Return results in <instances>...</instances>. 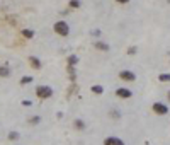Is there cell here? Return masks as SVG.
<instances>
[{
    "label": "cell",
    "instance_id": "6da1fadb",
    "mask_svg": "<svg viewBox=\"0 0 170 145\" xmlns=\"http://www.w3.org/2000/svg\"><path fill=\"white\" fill-rule=\"evenodd\" d=\"M54 32L58 34V36H68L70 34V26H68V22L66 21H58V22H54V26H53Z\"/></svg>",
    "mask_w": 170,
    "mask_h": 145
},
{
    "label": "cell",
    "instance_id": "7a4b0ae2",
    "mask_svg": "<svg viewBox=\"0 0 170 145\" xmlns=\"http://www.w3.org/2000/svg\"><path fill=\"white\" fill-rule=\"evenodd\" d=\"M36 96L41 99V101L49 99L51 96H53V87H49V85H37L36 87Z\"/></svg>",
    "mask_w": 170,
    "mask_h": 145
},
{
    "label": "cell",
    "instance_id": "3957f363",
    "mask_svg": "<svg viewBox=\"0 0 170 145\" xmlns=\"http://www.w3.org/2000/svg\"><path fill=\"white\" fill-rule=\"evenodd\" d=\"M151 111H153L155 114H158V116H165V114L169 113V106L163 103H160V101H157V103L151 104Z\"/></svg>",
    "mask_w": 170,
    "mask_h": 145
},
{
    "label": "cell",
    "instance_id": "277c9868",
    "mask_svg": "<svg viewBox=\"0 0 170 145\" xmlns=\"http://www.w3.org/2000/svg\"><path fill=\"white\" fill-rule=\"evenodd\" d=\"M119 79L124 80V82H134L136 80V73L131 72V70H121L119 72Z\"/></svg>",
    "mask_w": 170,
    "mask_h": 145
},
{
    "label": "cell",
    "instance_id": "5b68a950",
    "mask_svg": "<svg viewBox=\"0 0 170 145\" xmlns=\"http://www.w3.org/2000/svg\"><path fill=\"white\" fill-rule=\"evenodd\" d=\"M116 96L117 97H121V99H129L131 96H133V91L128 89V87H119L116 91Z\"/></svg>",
    "mask_w": 170,
    "mask_h": 145
},
{
    "label": "cell",
    "instance_id": "8992f818",
    "mask_svg": "<svg viewBox=\"0 0 170 145\" xmlns=\"http://www.w3.org/2000/svg\"><path fill=\"white\" fill-rule=\"evenodd\" d=\"M104 145H126V143L121 138H117V137H107L104 140Z\"/></svg>",
    "mask_w": 170,
    "mask_h": 145
},
{
    "label": "cell",
    "instance_id": "52a82bcc",
    "mask_svg": "<svg viewBox=\"0 0 170 145\" xmlns=\"http://www.w3.org/2000/svg\"><path fill=\"white\" fill-rule=\"evenodd\" d=\"M94 48L99 50V51H109V50H111V46H109L107 43H104V41H95L94 43Z\"/></svg>",
    "mask_w": 170,
    "mask_h": 145
},
{
    "label": "cell",
    "instance_id": "ba28073f",
    "mask_svg": "<svg viewBox=\"0 0 170 145\" xmlns=\"http://www.w3.org/2000/svg\"><path fill=\"white\" fill-rule=\"evenodd\" d=\"M29 63L32 65V68H36V70H39V68L42 67V63H41V60L37 57H29Z\"/></svg>",
    "mask_w": 170,
    "mask_h": 145
},
{
    "label": "cell",
    "instance_id": "9c48e42d",
    "mask_svg": "<svg viewBox=\"0 0 170 145\" xmlns=\"http://www.w3.org/2000/svg\"><path fill=\"white\" fill-rule=\"evenodd\" d=\"M0 77H10V68H9V65H2L0 67Z\"/></svg>",
    "mask_w": 170,
    "mask_h": 145
},
{
    "label": "cell",
    "instance_id": "30bf717a",
    "mask_svg": "<svg viewBox=\"0 0 170 145\" xmlns=\"http://www.w3.org/2000/svg\"><path fill=\"white\" fill-rule=\"evenodd\" d=\"M66 63H68V67H75V65L78 63V57H77V55H70V57L66 58Z\"/></svg>",
    "mask_w": 170,
    "mask_h": 145
},
{
    "label": "cell",
    "instance_id": "8fae6325",
    "mask_svg": "<svg viewBox=\"0 0 170 145\" xmlns=\"http://www.w3.org/2000/svg\"><path fill=\"white\" fill-rule=\"evenodd\" d=\"M68 7L70 9H80V7H82V2H80V0H70Z\"/></svg>",
    "mask_w": 170,
    "mask_h": 145
},
{
    "label": "cell",
    "instance_id": "7c38bea8",
    "mask_svg": "<svg viewBox=\"0 0 170 145\" xmlns=\"http://www.w3.org/2000/svg\"><path fill=\"white\" fill-rule=\"evenodd\" d=\"M94 94H97V96H101L102 92H104V87L102 85H92V89H90Z\"/></svg>",
    "mask_w": 170,
    "mask_h": 145
},
{
    "label": "cell",
    "instance_id": "4fadbf2b",
    "mask_svg": "<svg viewBox=\"0 0 170 145\" xmlns=\"http://www.w3.org/2000/svg\"><path fill=\"white\" fill-rule=\"evenodd\" d=\"M22 36L27 38V39H31V38H34V31H32V29H24V31H22Z\"/></svg>",
    "mask_w": 170,
    "mask_h": 145
},
{
    "label": "cell",
    "instance_id": "5bb4252c",
    "mask_svg": "<svg viewBox=\"0 0 170 145\" xmlns=\"http://www.w3.org/2000/svg\"><path fill=\"white\" fill-rule=\"evenodd\" d=\"M158 80L160 82H170V73H160Z\"/></svg>",
    "mask_w": 170,
    "mask_h": 145
},
{
    "label": "cell",
    "instance_id": "9a60e30c",
    "mask_svg": "<svg viewBox=\"0 0 170 145\" xmlns=\"http://www.w3.org/2000/svg\"><path fill=\"white\" fill-rule=\"evenodd\" d=\"M75 128H77V130H84L85 128V123H84V121H82V119H75Z\"/></svg>",
    "mask_w": 170,
    "mask_h": 145
},
{
    "label": "cell",
    "instance_id": "2e32d148",
    "mask_svg": "<svg viewBox=\"0 0 170 145\" xmlns=\"http://www.w3.org/2000/svg\"><path fill=\"white\" fill-rule=\"evenodd\" d=\"M29 123H31V125L41 123V116H31V118H29Z\"/></svg>",
    "mask_w": 170,
    "mask_h": 145
},
{
    "label": "cell",
    "instance_id": "e0dca14e",
    "mask_svg": "<svg viewBox=\"0 0 170 145\" xmlns=\"http://www.w3.org/2000/svg\"><path fill=\"white\" fill-rule=\"evenodd\" d=\"M32 82V77H29V75H26V77H22L21 79V84L24 85V84H31Z\"/></svg>",
    "mask_w": 170,
    "mask_h": 145
},
{
    "label": "cell",
    "instance_id": "ac0fdd59",
    "mask_svg": "<svg viewBox=\"0 0 170 145\" xmlns=\"http://www.w3.org/2000/svg\"><path fill=\"white\" fill-rule=\"evenodd\" d=\"M9 138H10V140H17V138H19V133H17V131H10V133H9Z\"/></svg>",
    "mask_w": 170,
    "mask_h": 145
},
{
    "label": "cell",
    "instance_id": "d6986e66",
    "mask_svg": "<svg viewBox=\"0 0 170 145\" xmlns=\"http://www.w3.org/2000/svg\"><path fill=\"white\" fill-rule=\"evenodd\" d=\"M22 106H26V108H29V106H32V103L29 101V99H24V101H22Z\"/></svg>",
    "mask_w": 170,
    "mask_h": 145
},
{
    "label": "cell",
    "instance_id": "ffe728a7",
    "mask_svg": "<svg viewBox=\"0 0 170 145\" xmlns=\"http://www.w3.org/2000/svg\"><path fill=\"white\" fill-rule=\"evenodd\" d=\"M136 51H138V50H136V48H134V46H131V48H129V50H128V55H134V53H136Z\"/></svg>",
    "mask_w": 170,
    "mask_h": 145
},
{
    "label": "cell",
    "instance_id": "44dd1931",
    "mask_svg": "<svg viewBox=\"0 0 170 145\" xmlns=\"http://www.w3.org/2000/svg\"><path fill=\"white\" fill-rule=\"evenodd\" d=\"M92 36H101V31H99V29H94V31H92Z\"/></svg>",
    "mask_w": 170,
    "mask_h": 145
},
{
    "label": "cell",
    "instance_id": "7402d4cb",
    "mask_svg": "<svg viewBox=\"0 0 170 145\" xmlns=\"http://www.w3.org/2000/svg\"><path fill=\"white\" fill-rule=\"evenodd\" d=\"M117 4H129V2H131V0H116Z\"/></svg>",
    "mask_w": 170,
    "mask_h": 145
},
{
    "label": "cell",
    "instance_id": "603a6c76",
    "mask_svg": "<svg viewBox=\"0 0 170 145\" xmlns=\"http://www.w3.org/2000/svg\"><path fill=\"white\" fill-rule=\"evenodd\" d=\"M111 114H112V116H114V118H116V119H117V118H119V111H112V113H111Z\"/></svg>",
    "mask_w": 170,
    "mask_h": 145
},
{
    "label": "cell",
    "instance_id": "cb8c5ba5",
    "mask_svg": "<svg viewBox=\"0 0 170 145\" xmlns=\"http://www.w3.org/2000/svg\"><path fill=\"white\" fill-rule=\"evenodd\" d=\"M167 99H169V101H170V91H169V92H167Z\"/></svg>",
    "mask_w": 170,
    "mask_h": 145
}]
</instances>
